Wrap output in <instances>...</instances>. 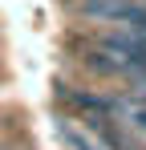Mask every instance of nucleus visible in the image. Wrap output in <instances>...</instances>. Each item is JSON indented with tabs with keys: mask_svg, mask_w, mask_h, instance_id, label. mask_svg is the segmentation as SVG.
I'll return each mask as SVG.
<instances>
[{
	"mask_svg": "<svg viewBox=\"0 0 146 150\" xmlns=\"http://www.w3.org/2000/svg\"><path fill=\"white\" fill-rule=\"evenodd\" d=\"M65 101L85 118H114V114H122V98H101L94 89H65Z\"/></svg>",
	"mask_w": 146,
	"mask_h": 150,
	"instance_id": "f257e3e1",
	"label": "nucleus"
},
{
	"mask_svg": "<svg viewBox=\"0 0 146 150\" xmlns=\"http://www.w3.org/2000/svg\"><path fill=\"white\" fill-rule=\"evenodd\" d=\"M61 142L69 150H110L97 134H89L81 122H61Z\"/></svg>",
	"mask_w": 146,
	"mask_h": 150,
	"instance_id": "f03ea898",
	"label": "nucleus"
},
{
	"mask_svg": "<svg viewBox=\"0 0 146 150\" xmlns=\"http://www.w3.org/2000/svg\"><path fill=\"white\" fill-rule=\"evenodd\" d=\"M122 114H126V126L146 134V101H122Z\"/></svg>",
	"mask_w": 146,
	"mask_h": 150,
	"instance_id": "7ed1b4c3",
	"label": "nucleus"
}]
</instances>
